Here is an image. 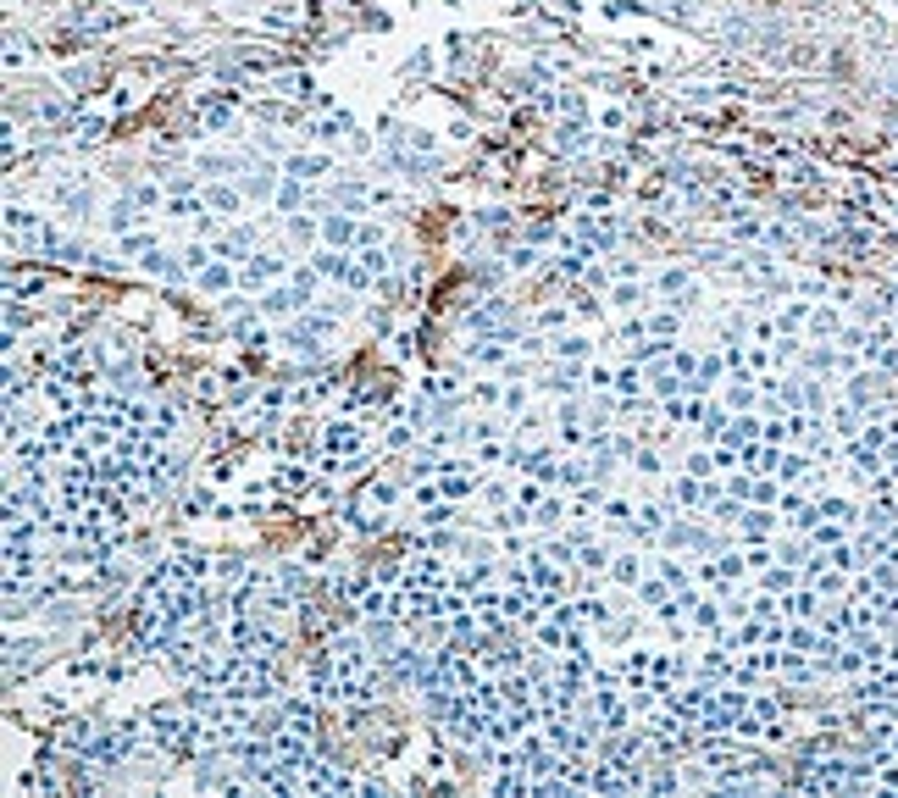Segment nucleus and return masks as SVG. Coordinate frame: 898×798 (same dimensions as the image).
<instances>
[{
  "mask_svg": "<svg viewBox=\"0 0 898 798\" xmlns=\"http://www.w3.org/2000/svg\"><path fill=\"white\" fill-rule=\"evenodd\" d=\"M244 576H250V560L244 554H217L212 560V583L217 588H233V583H244Z\"/></svg>",
  "mask_w": 898,
  "mask_h": 798,
  "instance_id": "27",
  "label": "nucleus"
},
{
  "mask_svg": "<svg viewBox=\"0 0 898 798\" xmlns=\"http://www.w3.org/2000/svg\"><path fill=\"white\" fill-rule=\"evenodd\" d=\"M516 499V482H500V477H482V493H477V504L482 511H505V504Z\"/></svg>",
  "mask_w": 898,
  "mask_h": 798,
  "instance_id": "35",
  "label": "nucleus"
},
{
  "mask_svg": "<svg viewBox=\"0 0 898 798\" xmlns=\"http://www.w3.org/2000/svg\"><path fill=\"white\" fill-rule=\"evenodd\" d=\"M527 405H532V389H527V383H521V378H511V389H505V394H500V410H505V416H511V421H516V416H521V410H527Z\"/></svg>",
  "mask_w": 898,
  "mask_h": 798,
  "instance_id": "43",
  "label": "nucleus"
},
{
  "mask_svg": "<svg viewBox=\"0 0 898 798\" xmlns=\"http://www.w3.org/2000/svg\"><path fill=\"white\" fill-rule=\"evenodd\" d=\"M777 477H782V482H799V477H804V461L782 450V466H777Z\"/></svg>",
  "mask_w": 898,
  "mask_h": 798,
  "instance_id": "50",
  "label": "nucleus"
},
{
  "mask_svg": "<svg viewBox=\"0 0 898 798\" xmlns=\"http://www.w3.org/2000/svg\"><path fill=\"white\" fill-rule=\"evenodd\" d=\"M34 327H39L34 300H12V295H6V333H12V338H23V333H34Z\"/></svg>",
  "mask_w": 898,
  "mask_h": 798,
  "instance_id": "28",
  "label": "nucleus"
},
{
  "mask_svg": "<svg viewBox=\"0 0 898 798\" xmlns=\"http://www.w3.org/2000/svg\"><path fill=\"white\" fill-rule=\"evenodd\" d=\"M372 244H388V228L383 223H361V244L356 250H372Z\"/></svg>",
  "mask_w": 898,
  "mask_h": 798,
  "instance_id": "48",
  "label": "nucleus"
},
{
  "mask_svg": "<svg viewBox=\"0 0 898 798\" xmlns=\"http://www.w3.org/2000/svg\"><path fill=\"white\" fill-rule=\"evenodd\" d=\"M604 300H610V311H633V306L649 300V288H644L638 277H615V283L604 288Z\"/></svg>",
  "mask_w": 898,
  "mask_h": 798,
  "instance_id": "25",
  "label": "nucleus"
},
{
  "mask_svg": "<svg viewBox=\"0 0 898 798\" xmlns=\"http://www.w3.org/2000/svg\"><path fill=\"white\" fill-rule=\"evenodd\" d=\"M284 239H289V250H316L322 244V223H311L305 211H294L284 223Z\"/></svg>",
  "mask_w": 898,
  "mask_h": 798,
  "instance_id": "24",
  "label": "nucleus"
},
{
  "mask_svg": "<svg viewBox=\"0 0 898 798\" xmlns=\"http://www.w3.org/2000/svg\"><path fill=\"white\" fill-rule=\"evenodd\" d=\"M255 250H261V228H255V223H228V228L212 239V255H217V261H233V266L250 261Z\"/></svg>",
  "mask_w": 898,
  "mask_h": 798,
  "instance_id": "3",
  "label": "nucleus"
},
{
  "mask_svg": "<svg viewBox=\"0 0 898 798\" xmlns=\"http://www.w3.org/2000/svg\"><path fill=\"white\" fill-rule=\"evenodd\" d=\"M699 355H705V349H687V344H676V355H671V372H682L687 383H694V378H699Z\"/></svg>",
  "mask_w": 898,
  "mask_h": 798,
  "instance_id": "45",
  "label": "nucleus"
},
{
  "mask_svg": "<svg viewBox=\"0 0 898 798\" xmlns=\"http://www.w3.org/2000/svg\"><path fill=\"white\" fill-rule=\"evenodd\" d=\"M633 594H638V605H644V610H660V605H666V599H671L676 588L666 583V576H660V571H649V576H644V583H638Z\"/></svg>",
  "mask_w": 898,
  "mask_h": 798,
  "instance_id": "33",
  "label": "nucleus"
},
{
  "mask_svg": "<svg viewBox=\"0 0 898 798\" xmlns=\"http://www.w3.org/2000/svg\"><path fill=\"white\" fill-rule=\"evenodd\" d=\"M366 322H372V333H377V338H388V333H394V311H388V306H383V311H372Z\"/></svg>",
  "mask_w": 898,
  "mask_h": 798,
  "instance_id": "52",
  "label": "nucleus"
},
{
  "mask_svg": "<svg viewBox=\"0 0 898 798\" xmlns=\"http://www.w3.org/2000/svg\"><path fill=\"white\" fill-rule=\"evenodd\" d=\"M615 394H621V399L649 394V389H644V367H638V360H621V367H615Z\"/></svg>",
  "mask_w": 898,
  "mask_h": 798,
  "instance_id": "34",
  "label": "nucleus"
},
{
  "mask_svg": "<svg viewBox=\"0 0 898 798\" xmlns=\"http://www.w3.org/2000/svg\"><path fill=\"white\" fill-rule=\"evenodd\" d=\"M322 244H333V250H356V244H361V216L333 205V211L322 216Z\"/></svg>",
  "mask_w": 898,
  "mask_h": 798,
  "instance_id": "8",
  "label": "nucleus"
},
{
  "mask_svg": "<svg viewBox=\"0 0 898 798\" xmlns=\"http://www.w3.org/2000/svg\"><path fill=\"white\" fill-rule=\"evenodd\" d=\"M799 583H804V576H799V571H793L788 560H777V565H771L766 576H759V588H766V594H793Z\"/></svg>",
  "mask_w": 898,
  "mask_h": 798,
  "instance_id": "36",
  "label": "nucleus"
},
{
  "mask_svg": "<svg viewBox=\"0 0 898 798\" xmlns=\"http://www.w3.org/2000/svg\"><path fill=\"white\" fill-rule=\"evenodd\" d=\"M217 482L205 477V482H183V493H178V511H183V522H200V516H217Z\"/></svg>",
  "mask_w": 898,
  "mask_h": 798,
  "instance_id": "10",
  "label": "nucleus"
},
{
  "mask_svg": "<svg viewBox=\"0 0 898 798\" xmlns=\"http://www.w3.org/2000/svg\"><path fill=\"white\" fill-rule=\"evenodd\" d=\"M500 394H505V389L489 383V378H471V383H466V405H477V410H482V405H500Z\"/></svg>",
  "mask_w": 898,
  "mask_h": 798,
  "instance_id": "44",
  "label": "nucleus"
},
{
  "mask_svg": "<svg viewBox=\"0 0 898 798\" xmlns=\"http://www.w3.org/2000/svg\"><path fill=\"white\" fill-rule=\"evenodd\" d=\"M377 450V439H372V427L361 421V416H333L327 427H322V455H338V461H356V455H372Z\"/></svg>",
  "mask_w": 898,
  "mask_h": 798,
  "instance_id": "1",
  "label": "nucleus"
},
{
  "mask_svg": "<svg viewBox=\"0 0 898 798\" xmlns=\"http://www.w3.org/2000/svg\"><path fill=\"white\" fill-rule=\"evenodd\" d=\"M161 239H156V228H133V233H117V255H128V261H139V255H150Z\"/></svg>",
  "mask_w": 898,
  "mask_h": 798,
  "instance_id": "31",
  "label": "nucleus"
},
{
  "mask_svg": "<svg viewBox=\"0 0 898 798\" xmlns=\"http://www.w3.org/2000/svg\"><path fill=\"white\" fill-rule=\"evenodd\" d=\"M139 272H145V277H156V283H167V288H183V283H194L189 261H183V255H172L167 244H156L150 255H139Z\"/></svg>",
  "mask_w": 898,
  "mask_h": 798,
  "instance_id": "5",
  "label": "nucleus"
},
{
  "mask_svg": "<svg viewBox=\"0 0 898 798\" xmlns=\"http://www.w3.org/2000/svg\"><path fill=\"white\" fill-rule=\"evenodd\" d=\"M532 272H538V244L532 239H516L505 250V277H532Z\"/></svg>",
  "mask_w": 898,
  "mask_h": 798,
  "instance_id": "26",
  "label": "nucleus"
},
{
  "mask_svg": "<svg viewBox=\"0 0 898 798\" xmlns=\"http://www.w3.org/2000/svg\"><path fill=\"white\" fill-rule=\"evenodd\" d=\"M111 133V117H100V111H78V117H67V139L73 144H100Z\"/></svg>",
  "mask_w": 898,
  "mask_h": 798,
  "instance_id": "22",
  "label": "nucleus"
},
{
  "mask_svg": "<svg viewBox=\"0 0 898 798\" xmlns=\"http://www.w3.org/2000/svg\"><path fill=\"white\" fill-rule=\"evenodd\" d=\"M633 516H638V504H633L627 493H610V499H604V511H599V522H604V527H627Z\"/></svg>",
  "mask_w": 898,
  "mask_h": 798,
  "instance_id": "37",
  "label": "nucleus"
},
{
  "mask_svg": "<svg viewBox=\"0 0 898 798\" xmlns=\"http://www.w3.org/2000/svg\"><path fill=\"white\" fill-rule=\"evenodd\" d=\"M305 133H311L316 144H338L344 133H356V117H350V111H333V117H316V122H305Z\"/></svg>",
  "mask_w": 898,
  "mask_h": 798,
  "instance_id": "23",
  "label": "nucleus"
},
{
  "mask_svg": "<svg viewBox=\"0 0 898 798\" xmlns=\"http://www.w3.org/2000/svg\"><path fill=\"white\" fill-rule=\"evenodd\" d=\"M599 128H604V133H621V128H627V111H621V106H604V111H599Z\"/></svg>",
  "mask_w": 898,
  "mask_h": 798,
  "instance_id": "49",
  "label": "nucleus"
},
{
  "mask_svg": "<svg viewBox=\"0 0 898 798\" xmlns=\"http://www.w3.org/2000/svg\"><path fill=\"white\" fill-rule=\"evenodd\" d=\"M561 117H588V100L577 89H561Z\"/></svg>",
  "mask_w": 898,
  "mask_h": 798,
  "instance_id": "47",
  "label": "nucleus"
},
{
  "mask_svg": "<svg viewBox=\"0 0 898 798\" xmlns=\"http://www.w3.org/2000/svg\"><path fill=\"white\" fill-rule=\"evenodd\" d=\"M333 172V156L327 150H300V156H284V178H300V183H316Z\"/></svg>",
  "mask_w": 898,
  "mask_h": 798,
  "instance_id": "16",
  "label": "nucleus"
},
{
  "mask_svg": "<svg viewBox=\"0 0 898 798\" xmlns=\"http://www.w3.org/2000/svg\"><path fill=\"white\" fill-rule=\"evenodd\" d=\"M244 200H250V194H244L233 178H212V183H205V205H212L217 216H239V211H244Z\"/></svg>",
  "mask_w": 898,
  "mask_h": 798,
  "instance_id": "18",
  "label": "nucleus"
},
{
  "mask_svg": "<svg viewBox=\"0 0 898 798\" xmlns=\"http://www.w3.org/2000/svg\"><path fill=\"white\" fill-rule=\"evenodd\" d=\"M272 89H278L284 100H311V72H284V78H272Z\"/></svg>",
  "mask_w": 898,
  "mask_h": 798,
  "instance_id": "39",
  "label": "nucleus"
},
{
  "mask_svg": "<svg viewBox=\"0 0 898 798\" xmlns=\"http://www.w3.org/2000/svg\"><path fill=\"white\" fill-rule=\"evenodd\" d=\"M694 677H699V682H716V688H721L727 677H738V666H732V648H727V643L705 648V655L694 660Z\"/></svg>",
  "mask_w": 898,
  "mask_h": 798,
  "instance_id": "17",
  "label": "nucleus"
},
{
  "mask_svg": "<svg viewBox=\"0 0 898 798\" xmlns=\"http://www.w3.org/2000/svg\"><path fill=\"white\" fill-rule=\"evenodd\" d=\"M771 527H777L771 504H743V511H738V538H743V544H766Z\"/></svg>",
  "mask_w": 898,
  "mask_h": 798,
  "instance_id": "15",
  "label": "nucleus"
},
{
  "mask_svg": "<svg viewBox=\"0 0 898 798\" xmlns=\"http://www.w3.org/2000/svg\"><path fill=\"white\" fill-rule=\"evenodd\" d=\"M489 793H494V798H527V793H532V776H527V771H494V776H489Z\"/></svg>",
  "mask_w": 898,
  "mask_h": 798,
  "instance_id": "29",
  "label": "nucleus"
},
{
  "mask_svg": "<svg viewBox=\"0 0 898 798\" xmlns=\"http://www.w3.org/2000/svg\"><path fill=\"white\" fill-rule=\"evenodd\" d=\"M699 277H694V266H682V261H671V266H660L655 272V283H649V295H660V300H682L687 288H694Z\"/></svg>",
  "mask_w": 898,
  "mask_h": 798,
  "instance_id": "13",
  "label": "nucleus"
},
{
  "mask_svg": "<svg viewBox=\"0 0 898 798\" xmlns=\"http://www.w3.org/2000/svg\"><path fill=\"white\" fill-rule=\"evenodd\" d=\"M594 128H588V117H566V122H555V150H566V156H583V150H594Z\"/></svg>",
  "mask_w": 898,
  "mask_h": 798,
  "instance_id": "14",
  "label": "nucleus"
},
{
  "mask_svg": "<svg viewBox=\"0 0 898 798\" xmlns=\"http://www.w3.org/2000/svg\"><path fill=\"white\" fill-rule=\"evenodd\" d=\"M294 272V255L289 250H255L250 261H239V295H266L272 283H284Z\"/></svg>",
  "mask_w": 898,
  "mask_h": 798,
  "instance_id": "2",
  "label": "nucleus"
},
{
  "mask_svg": "<svg viewBox=\"0 0 898 798\" xmlns=\"http://www.w3.org/2000/svg\"><path fill=\"white\" fill-rule=\"evenodd\" d=\"M577 610H583V627H594V632H604L615 621V610L604 599H594V594H577Z\"/></svg>",
  "mask_w": 898,
  "mask_h": 798,
  "instance_id": "38",
  "label": "nucleus"
},
{
  "mask_svg": "<svg viewBox=\"0 0 898 798\" xmlns=\"http://www.w3.org/2000/svg\"><path fill=\"white\" fill-rule=\"evenodd\" d=\"M194 288L217 300V295H228V288H239V266L233 261H212L205 272H194Z\"/></svg>",
  "mask_w": 898,
  "mask_h": 798,
  "instance_id": "21",
  "label": "nucleus"
},
{
  "mask_svg": "<svg viewBox=\"0 0 898 798\" xmlns=\"http://www.w3.org/2000/svg\"><path fill=\"white\" fill-rule=\"evenodd\" d=\"M139 223H150V211H145V205H133L128 194L106 205V233H111V239H117V233H133Z\"/></svg>",
  "mask_w": 898,
  "mask_h": 798,
  "instance_id": "20",
  "label": "nucleus"
},
{
  "mask_svg": "<svg viewBox=\"0 0 898 798\" xmlns=\"http://www.w3.org/2000/svg\"><path fill=\"white\" fill-rule=\"evenodd\" d=\"M649 682H655L660 693H671V688H682V682H694V660H687L682 648H660L655 666H649Z\"/></svg>",
  "mask_w": 898,
  "mask_h": 798,
  "instance_id": "6",
  "label": "nucleus"
},
{
  "mask_svg": "<svg viewBox=\"0 0 898 798\" xmlns=\"http://www.w3.org/2000/svg\"><path fill=\"white\" fill-rule=\"evenodd\" d=\"M205 477H212V482H233L239 466H233V461H212V466H205Z\"/></svg>",
  "mask_w": 898,
  "mask_h": 798,
  "instance_id": "51",
  "label": "nucleus"
},
{
  "mask_svg": "<svg viewBox=\"0 0 898 798\" xmlns=\"http://www.w3.org/2000/svg\"><path fill=\"white\" fill-rule=\"evenodd\" d=\"M311 266L322 272V283H350V272H356V250L316 244V250H311Z\"/></svg>",
  "mask_w": 898,
  "mask_h": 798,
  "instance_id": "12",
  "label": "nucleus"
},
{
  "mask_svg": "<svg viewBox=\"0 0 898 798\" xmlns=\"http://www.w3.org/2000/svg\"><path fill=\"white\" fill-rule=\"evenodd\" d=\"M350 493H361L366 504H377V511H388V504L399 499V482H394V477H366V482H361V488H350Z\"/></svg>",
  "mask_w": 898,
  "mask_h": 798,
  "instance_id": "30",
  "label": "nucleus"
},
{
  "mask_svg": "<svg viewBox=\"0 0 898 798\" xmlns=\"http://www.w3.org/2000/svg\"><path fill=\"white\" fill-rule=\"evenodd\" d=\"M566 306H572L566 295H561V306H538L527 327H538V333H566V322H572V311H566Z\"/></svg>",
  "mask_w": 898,
  "mask_h": 798,
  "instance_id": "32",
  "label": "nucleus"
},
{
  "mask_svg": "<svg viewBox=\"0 0 898 798\" xmlns=\"http://www.w3.org/2000/svg\"><path fill=\"white\" fill-rule=\"evenodd\" d=\"M311 466H316V461H311ZM311 466H278V472H272V482H266V488H272V493H278L284 504H289V499L300 504V499H311V488H316V477H311Z\"/></svg>",
  "mask_w": 898,
  "mask_h": 798,
  "instance_id": "9",
  "label": "nucleus"
},
{
  "mask_svg": "<svg viewBox=\"0 0 898 798\" xmlns=\"http://www.w3.org/2000/svg\"><path fill=\"white\" fill-rule=\"evenodd\" d=\"M649 571H655V565H649V560H644L638 549H621V554L610 560V583H615V588H638V583H644Z\"/></svg>",
  "mask_w": 898,
  "mask_h": 798,
  "instance_id": "19",
  "label": "nucleus"
},
{
  "mask_svg": "<svg viewBox=\"0 0 898 798\" xmlns=\"http://www.w3.org/2000/svg\"><path fill=\"white\" fill-rule=\"evenodd\" d=\"M255 306H261V316H266V322H294V316H300L311 300L300 295V288H294L289 277H284V283H272L266 295H255Z\"/></svg>",
  "mask_w": 898,
  "mask_h": 798,
  "instance_id": "4",
  "label": "nucleus"
},
{
  "mask_svg": "<svg viewBox=\"0 0 898 798\" xmlns=\"http://www.w3.org/2000/svg\"><path fill=\"white\" fill-rule=\"evenodd\" d=\"M599 355V344L588 333H549V360H566V367H588V360Z\"/></svg>",
  "mask_w": 898,
  "mask_h": 798,
  "instance_id": "7",
  "label": "nucleus"
},
{
  "mask_svg": "<svg viewBox=\"0 0 898 798\" xmlns=\"http://www.w3.org/2000/svg\"><path fill=\"white\" fill-rule=\"evenodd\" d=\"M471 367H482V372H505L511 367V338H466V349H460Z\"/></svg>",
  "mask_w": 898,
  "mask_h": 798,
  "instance_id": "11",
  "label": "nucleus"
},
{
  "mask_svg": "<svg viewBox=\"0 0 898 798\" xmlns=\"http://www.w3.org/2000/svg\"><path fill=\"white\" fill-rule=\"evenodd\" d=\"M89 78H95V67L84 61V67H61V84L67 89H78V95H89Z\"/></svg>",
  "mask_w": 898,
  "mask_h": 798,
  "instance_id": "46",
  "label": "nucleus"
},
{
  "mask_svg": "<svg viewBox=\"0 0 898 798\" xmlns=\"http://www.w3.org/2000/svg\"><path fill=\"white\" fill-rule=\"evenodd\" d=\"M272 200H278V211H289V216H294L300 205H311V189H305L300 178H284V183H278V194H272Z\"/></svg>",
  "mask_w": 898,
  "mask_h": 798,
  "instance_id": "40",
  "label": "nucleus"
},
{
  "mask_svg": "<svg viewBox=\"0 0 898 798\" xmlns=\"http://www.w3.org/2000/svg\"><path fill=\"white\" fill-rule=\"evenodd\" d=\"M599 637H604L610 648H633V637H638V616H615Z\"/></svg>",
  "mask_w": 898,
  "mask_h": 798,
  "instance_id": "41",
  "label": "nucleus"
},
{
  "mask_svg": "<svg viewBox=\"0 0 898 798\" xmlns=\"http://www.w3.org/2000/svg\"><path fill=\"white\" fill-rule=\"evenodd\" d=\"M721 378H727V355H721V349H705V355H699V378H694V383H699V389H716Z\"/></svg>",
  "mask_w": 898,
  "mask_h": 798,
  "instance_id": "42",
  "label": "nucleus"
},
{
  "mask_svg": "<svg viewBox=\"0 0 898 798\" xmlns=\"http://www.w3.org/2000/svg\"><path fill=\"white\" fill-rule=\"evenodd\" d=\"M410 355H417V333H399L394 338V360H410Z\"/></svg>",
  "mask_w": 898,
  "mask_h": 798,
  "instance_id": "53",
  "label": "nucleus"
}]
</instances>
